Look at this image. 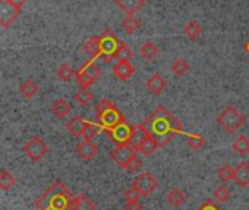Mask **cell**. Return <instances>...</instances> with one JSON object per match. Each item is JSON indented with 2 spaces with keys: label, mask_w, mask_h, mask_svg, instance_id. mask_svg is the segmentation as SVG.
I'll return each mask as SVG.
<instances>
[{
  "label": "cell",
  "mask_w": 249,
  "mask_h": 210,
  "mask_svg": "<svg viewBox=\"0 0 249 210\" xmlns=\"http://www.w3.org/2000/svg\"><path fill=\"white\" fill-rule=\"evenodd\" d=\"M142 127L149 136L158 140L160 148L166 146L177 133H182L181 121L174 117L163 105L159 107L144 123H142Z\"/></svg>",
  "instance_id": "6da1fadb"
},
{
  "label": "cell",
  "mask_w": 249,
  "mask_h": 210,
  "mask_svg": "<svg viewBox=\"0 0 249 210\" xmlns=\"http://www.w3.org/2000/svg\"><path fill=\"white\" fill-rule=\"evenodd\" d=\"M71 199L69 189L61 181H55L35 200V209L71 210Z\"/></svg>",
  "instance_id": "7a4b0ae2"
},
{
  "label": "cell",
  "mask_w": 249,
  "mask_h": 210,
  "mask_svg": "<svg viewBox=\"0 0 249 210\" xmlns=\"http://www.w3.org/2000/svg\"><path fill=\"white\" fill-rule=\"evenodd\" d=\"M95 111H96V114H98V117H99L101 124L105 127V130L112 129V127H115V126H118V124H121V123L125 121L124 115H123V114L117 110V107H115L111 101H108V99H102V101L95 107Z\"/></svg>",
  "instance_id": "3957f363"
},
{
  "label": "cell",
  "mask_w": 249,
  "mask_h": 210,
  "mask_svg": "<svg viewBox=\"0 0 249 210\" xmlns=\"http://www.w3.org/2000/svg\"><path fill=\"white\" fill-rule=\"evenodd\" d=\"M245 123V117L244 114L233 105L226 107L217 117V124L229 134L238 132Z\"/></svg>",
  "instance_id": "277c9868"
},
{
  "label": "cell",
  "mask_w": 249,
  "mask_h": 210,
  "mask_svg": "<svg viewBox=\"0 0 249 210\" xmlns=\"http://www.w3.org/2000/svg\"><path fill=\"white\" fill-rule=\"evenodd\" d=\"M101 76V69L93 61H86L80 69L76 72V82L80 86V89H88L90 85H93Z\"/></svg>",
  "instance_id": "5b68a950"
},
{
  "label": "cell",
  "mask_w": 249,
  "mask_h": 210,
  "mask_svg": "<svg viewBox=\"0 0 249 210\" xmlns=\"http://www.w3.org/2000/svg\"><path fill=\"white\" fill-rule=\"evenodd\" d=\"M101 41H102V61L104 63H109L112 58H115V54L118 51V48L121 47L123 41H120L111 31H107L101 35Z\"/></svg>",
  "instance_id": "8992f818"
},
{
  "label": "cell",
  "mask_w": 249,
  "mask_h": 210,
  "mask_svg": "<svg viewBox=\"0 0 249 210\" xmlns=\"http://www.w3.org/2000/svg\"><path fill=\"white\" fill-rule=\"evenodd\" d=\"M22 151L25 152V155H26L31 161L38 162V161H41V159L48 153V146H47V143H45L41 137L34 136V137H31V139L28 140L26 145H23Z\"/></svg>",
  "instance_id": "52a82bcc"
},
{
  "label": "cell",
  "mask_w": 249,
  "mask_h": 210,
  "mask_svg": "<svg viewBox=\"0 0 249 210\" xmlns=\"http://www.w3.org/2000/svg\"><path fill=\"white\" fill-rule=\"evenodd\" d=\"M136 152L137 151H134L130 145H118L112 152H111V159L118 165V167H121V168H127V165L133 161V159H136L137 156H136Z\"/></svg>",
  "instance_id": "ba28073f"
},
{
  "label": "cell",
  "mask_w": 249,
  "mask_h": 210,
  "mask_svg": "<svg viewBox=\"0 0 249 210\" xmlns=\"http://www.w3.org/2000/svg\"><path fill=\"white\" fill-rule=\"evenodd\" d=\"M133 186H136L139 189V191L142 193V196H150L152 193H155L159 187L158 180L150 174V172H142L140 175L136 177Z\"/></svg>",
  "instance_id": "9c48e42d"
},
{
  "label": "cell",
  "mask_w": 249,
  "mask_h": 210,
  "mask_svg": "<svg viewBox=\"0 0 249 210\" xmlns=\"http://www.w3.org/2000/svg\"><path fill=\"white\" fill-rule=\"evenodd\" d=\"M107 133L111 137V140L114 143H117V146H118V145L128 143V140L131 137V133H133V129L127 124V121H124V123H121V124L112 127V129H108Z\"/></svg>",
  "instance_id": "30bf717a"
},
{
  "label": "cell",
  "mask_w": 249,
  "mask_h": 210,
  "mask_svg": "<svg viewBox=\"0 0 249 210\" xmlns=\"http://www.w3.org/2000/svg\"><path fill=\"white\" fill-rule=\"evenodd\" d=\"M19 15H20V10H18L15 6H12L7 0H0V25H1V28H7Z\"/></svg>",
  "instance_id": "8fae6325"
},
{
  "label": "cell",
  "mask_w": 249,
  "mask_h": 210,
  "mask_svg": "<svg viewBox=\"0 0 249 210\" xmlns=\"http://www.w3.org/2000/svg\"><path fill=\"white\" fill-rule=\"evenodd\" d=\"M83 51L88 56H90L92 58L101 57L102 56V41H101V37H96V35L89 37L83 42Z\"/></svg>",
  "instance_id": "7c38bea8"
},
{
  "label": "cell",
  "mask_w": 249,
  "mask_h": 210,
  "mask_svg": "<svg viewBox=\"0 0 249 210\" xmlns=\"http://www.w3.org/2000/svg\"><path fill=\"white\" fill-rule=\"evenodd\" d=\"M77 155L85 159V161H90L98 155V146L92 142V140H82L77 148H76Z\"/></svg>",
  "instance_id": "4fadbf2b"
},
{
  "label": "cell",
  "mask_w": 249,
  "mask_h": 210,
  "mask_svg": "<svg viewBox=\"0 0 249 210\" xmlns=\"http://www.w3.org/2000/svg\"><path fill=\"white\" fill-rule=\"evenodd\" d=\"M166 86H168L166 80H165L160 75H158V73L152 75V76L147 79V82H146V88H147V91H149L152 95H160V94L166 89Z\"/></svg>",
  "instance_id": "5bb4252c"
},
{
  "label": "cell",
  "mask_w": 249,
  "mask_h": 210,
  "mask_svg": "<svg viewBox=\"0 0 249 210\" xmlns=\"http://www.w3.org/2000/svg\"><path fill=\"white\" fill-rule=\"evenodd\" d=\"M112 72L120 80H128L136 73V69L130 61H118L112 67Z\"/></svg>",
  "instance_id": "9a60e30c"
},
{
  "label": "cell",
  "mask_w": 249,
  "mask_h": 210,
  "mask_svg": "<svg viewBox=\"0 0 249 210\" xmlns=\"http://www.w3.org/2000/svg\"><path fill=\"white\" fill-rule=\"evenodd\" d=\"M146 0H115V4L127 13V16L130 15H136L137 12H140V9L144 6Z\"/></svg>",
  "instance_id": "2e32d148"
},
{
  "label": "cell",
  "mask_w": 249,
  "mask_h": 210,
  "mask_svg": "<svg viewBox=\"0 0 249 210\" xmlns=\"http://www.w3.org/2000/svg\"><path fill=\"white\" fill-rule=\"evenodd\" d=\"M235 183L245 189L249 186V164L248 162H241L236 168H235V177H233Z\"/></svg>",
  "instance_id": "e0dca14e"
},
{
  "label": "cell",
  "mask_w": 249,
  "mask_h": 210,
  "mask_svg": "<svg viewBox=\"0 0 249 210\" xmlns=\"http://www.w3.org/2000/svg\"><path fill=\"white\" fill-rule=\"evenodd\" d=\"M139 51H140V56H142V58L144 60V61H152V60H155L156 57H158V54H159V48H158V45L153 42V41H144L142 45H140V48H139Z\"/></svg>",
  "instance_id": "ac0fdd59"
},
{
  "label": "cell",
  "mask_w": 249,
  "mask_h": 210,
  "mask_svg": "<svg viewBox=\"0 0 249 210\" xmlns=\"http://www.w3.org/2000/svg\"><path fill=\"white\" fill-rule=\"evenodd\" d=\"M86 124H88V121H85L83 118H80V117H74V118H71V120L66 124V129H67V132H69L71 136H74V137H80V136H83V134H85Z\"/></svg>",
  "instance_id": "d6986e66"
},
{
  "label": "cell",
  "mask_w": 249,
  "mask_h": 210,
  "mask_svg": "<svg viewBox=\"0 0 249 210\" xmlns=\"http://www.w3.org/2000/svg\"><path fill=\"white\" fill-rule=\"evenodd\" d=\"M149 134L146 133V130L142 127V124L140 126H136L134 129H133V133H131V137H130V140H128V143L127 145H130L134 151H139L140 149V146H142V143L146 140V137H147Z\"/></svg>",
  "instance_id": "ffe728a7"
},
{
  "label": "cell",
  "mask_w": 249,
  "mask_h": 210,
  "mask_svg": "<svg viewBox=\"0 0 249 210\" xmlns=\"http://www.w3.org/2000/svg\"><path fill=\"white\" fill-rule=\"evenodd\" d=\"M71 210H96V206L89 197L77 194L71 199Z\"/></svg>",
  "instance_id": "44dd1931"
},
{
  "label": "cell",
  "mask_w": 249,
  "mask_h": 210,
  "mask_svg": "<svg viewBox=\"0 0 249 210\" xmlns=\"http://www.w3.org/2000/svg\"><path fill=\"white\" fill-rule=\"evenodd\" d=\"M70 111H71V105H70L66 99H63V98L54 101L53 105H51V113H53L57 118H64Z\"/></svg>",
  "instance_id": "7402d4cb"
},
{
  "label": "cell",
  "mask_w": 249,
  "mask_h": 210,
  "mask_svg": "<svg viewBox=\"0 0 249 210\" xmlns=\"http://www.w3.org/2000/svg\"><path fill=\"white\" fill-rule=\"evenodd\" d=\"M19 94L26 99H32L38 94V86L32 79H26L19 85Z\"/></svg>",
  "instance_id": "603a6c76"
},
{
  "label": "cell",
  "mask_w": 249,
  "mask_h": 210,
  "mask_svg": "<svg viewBox=\"0 0 249 210\" xmlns=\"http://www.w3.org/2000/svg\"><path fill=\"white\" fill-rule=\"evenodd\" d=\"M184 34L190 38V39H193V41H196V39H198L200 37H201V34H203V28H201V25L197 22V20H190L185 26H184Z\"/></svg>",
  "instance_id": "cb8c5ba5"
},
{
  "label": "cell",
  "mask_w": 249,
  "mask_h": 210,
  "mask_svg": "<svg viewBox=\"0 0 249 210\" xmlns=\"http://www.w3.org/2000/svg\"><path fill=\"white\" fill-rule=\"evenodd\" d=\"M166 199H168V202H169V205H171V206H174V208H179V206H182V203L185 202L187 196L184 194V191H182L181 189L175 187V189H172V190L168 193Z\"/></svg>",
  "instance_id": "d4e9b609"
},
{
  "label": "cell",
  "mask_w": 249,
  "mask_h": 210,
  "mask_svg": "<svg viewBox=\"0 0 249 210\" xmlns=\"http://www.w3.org/2000/svg\"><path fill=\"white\" fill-rule=\"evenodd\" d=\"M232 149L238 153V155H241V156H245V155H248L249 153V139L245 136V134H241V136H238L236 137V140L233 142V145H232Z\"/></svg>",
  "instance_id": "484cf974"
},
{
  "label": "cell",
  "mask_w": 249,
  "mask_h": 210,
  "mask_svg": "<svg viewBox=\"0 0 249 210\" xmlns=\"http://www.w3.org/2000/svg\"><path fill=\"white\" fill-rule=\"evenodd\" d=\"M158 148H160V145L158 143V140L156 139H153L152 136H147L146 137V140L142 143V146H140V149H139V152L142 153V155H144V156H150Z\"/></svg>",
  "instance_id": "4316f807"
},
{
  "label": "cell",
  "mask_w": 249,
  "mask_h": 210,
  "mask_svg": "<svg viewBox=\"0 0 249 210\" xmlns=\"http://www.w3.org/2000/svg\"><path fill=\"white\" fill-rule=\"evenodd\" d=\"M171 70H172V73L175 75V76H184V75H187L188 73V70H190V64H188V61L185 60V58H182V57H179V58H177L174 63H172V66H171Z\"/></svg>",
  "instance_id": "83f0119b"
},
{
  "label": "cell",
  "mask_w": 249,
  "mask_h": 210,
  "mask_svg": "<svg viewBox=\"0 0 249 210\" xmlns=\"http://www.w3.org/2000/svg\"><path fill=\"white\" fill-rule=\"evenodd\" d=\"M15 184H16L15 177H13L9 171L1 170V171H0V187H1V190L7 191V190H10L12 187H15Z\"/></svg>",
  "instance_id": "f1b7e54d"
},
{
  "label": "cell",
  "mask_w": 249,
  "mask_h": 210,
  "mask_svg": "<svg viewBox=\"0 0 249 210\" xmlns=\"http://www.w3.org/2000/svg\"><path fill=\"white\" fill-rule=\"evenodd\" d=\"M123 28L125 32L128 34H134L139 28H140V20L136 18V15H130V16H125L124 20H123Z\"/></svg>",
  "instance_id": "f546056e"
},
{
  "label": "cell",
  "mask_w": 249,
  "mask_h": 210,
  "mask_svg": "<svg viewBox=\"0 0 249 210\" xmlns=\"http://www.w3.org/2000/svg\"><path fill=\"white\" fill-rule=\"evenodd\" d=\"M74 101L82 107H88L93 101V95H92V92L89 89H80L79 92H76Z\"/></svg>",
  "instance_id": "4dcf8cb0"
},
{
  "label": "cell",
  "mask_w": 249,
  "mask_h": 210,
  "mask_svg": "<svg viewBox=\"0 0 249 210\" xmlns=\"http://www.w3.org/2000/svg\"><path fill=\"white\" fill-rule=\"evenodd\" d=\"M217 177H219V180H220V181H223V183H229V181H232V180H233V177H235V170H233L229 164H226V165H223V167L219 170Z\"/></svg>",
  "instance_id": "1f68e13d"
},
{
  "label": "cell",
  "mask_w": 249,
  "mask_h": 210,
  "mask_svg": "<svg viewBox=\"0 0 249 210\" xmlns=\"http://www.w3.org/2000/svg\"><path fill=\"white\" fill-rule=\"evenodd\" d=\"M213 197L217 203H226L229 199H231V191L226 186H220L214 190L213 193Z\"/></svg>",
  "instance_id": "d6a6232c"
},
{
  "label": "cell",
  "mask_w": 249,
  "mask_h": 210,
  "mask_svg": "<svg viewBox=\"0 0 249 210\" xmlns=\"http://www.w3.org/2000/svg\"><path fill=\"white\" fill-rule=\"evenodd\" d=\"M115 58H118V61H131V58H133V50L123 42L121 47L118 48L117 54H115Z\"/></svg>",
  "instance_id": "836d02e7"
},
{
  "label": "cell",
  "mask_w": 249,
  "mask_h": 210,
  "mask_svg": "<svg viewBox=\"0 0 249 210\" xmlns=\"http://www.w3.org/2000/svg\"><path fill=\"white\" fill-rule=\"evenodd\" d=\"M187 143H188V146H190L191 149L198 151V149H201V148L204 146L206 140H204V137H203V136H198V134H188V137H187Z\"/></svg>",
  "instance_id": "e575fe53"
},
{
  "label": "cell",
  "mask_w": 249,
  "mask_h": 210,
  "mask_svg": "<svg viewBox=\"0 0 249 210\" xmlns=\"http://www.w3.org/2000/svg\"><path fill=\"white\" fill-rule=\"evenodd\" d=\"M73 75H74V72H73V69L70 67V64H67V63H63V64L57 69V76H58L61 80H64V82L70 80Z\"/></svg>",
  "instance_id": "d590c367"
},
{
  "label": "cell",
  "mask_w": 249,
  "mask_h": 210,
  "mask_svg": "<svg viewBox=\"0 0 249 210\" xmlns=\"http://www.w3.org/2000/svg\"><path fill=\"white\" fill-rule=\"evenodd\" d=\"M99 132H101V127H99V126H96V124H93V123H89V121H88L83 137H85V140H92L93 137H96V136L99 134Z\"/></svg>",
  "instance_id": "8d00e7d4"
},
{
  "label": "cell",
  "mask_w": 249,
  "mask_h": 210,
  "mask_svg": "<svg viewBox=\"0 0 249 210\" xmlns=\"http://www.w3.org/2000/svg\"><path fill=\"white\" fill-rule=\"evenodd\" d=\"M140 197H142V193L139 191V189H137L136 186L128 187V189L125 190V193H124L125 202H139Z\"/></svg>",
  "instance_id": "74e56055"
},
{
  "label": "cell",
  "mask_w": 249,
  "mask_h": 210,
  "mask_svg": "<svg viewBox=\"0 0 249 210\" xmlns=\"http://www.w3.org/2000/svg\"><path fill=\"white\" fill-rule=\"evenodd\" d=\"M142 168V162L136 158V159H133L128 165H127V168H125V171H128V172H137L139 170Z\"/></svg>",
  "instance_id": "f35d334b"
},
{
  "label": "cell",
  "mask_w": 249,
  "mask_h": 210,
  "mask_svg": "<svg viewBox=\"0 0 249 210\" xmlns=\"http://www.w3.org/2000/svg\"><path fill=\"white\" fill-rule=\"evenodd\" d=\"M124 210H143V208L139 202H125Z\"/></svg>",
  "instance_id": "ab89813d"
},
{
  "label": "cell",
  "mask_w": 249,
  "mask_h": 210,
  "mask_svg": "<svg viewBox=\"0 0 249 210\" xmlns=\"http://www.w3.org/2000/svg\"><path fill=\"white\" fill-rule=\"evenodd\" d=\"M197 210H220L219 208H217V205L213 202V200H207L204 205H201V208Z\"/></svg>",
  "instance_id": "60d3db41"
},
{
  "label": "cell",
  "mask_w": 249,
  "mask_h": 210,
  "mask_svg": "<svg viewBox=\"0 0 249 210\" xmlns=\"http://www.w3.org/2000/svg\"><path fill=\"white\" fill-rule=\"evenodd\" d=\"M12 6H15L18 10H20L22 12V7L25 6V3H26V0H7Z\"/></svg>",
  "instance_id": "b9f144b4"
},
{
  "label": "cell",
  "mask_w": 249,
  "mask_h": 210,
  "mask_svg": "<svg viewBox=\"0 0 249 210\" xmlns=\"http://www.w3.org/2000/svg\"><path fill=\"white\" fill-rule=\"evenodd\" d=\"M245 50L248 51V54H249V39L247 41V44H245Z\"/></svg>",
  "instance_id": "7bdbcfd3"
}]
</instances>
